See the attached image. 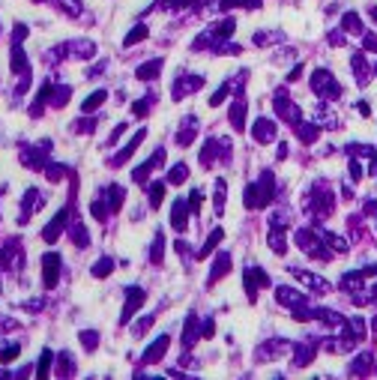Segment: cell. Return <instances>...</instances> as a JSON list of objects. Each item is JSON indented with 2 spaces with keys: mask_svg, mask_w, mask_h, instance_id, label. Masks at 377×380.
<instances>
[{
  "mask_svg": "<svg viewBox=\"0 0 377 380\" xmlns=\"http://www.w3.org/2000/svg\"><path fill=\"white\" fill-rule=\"evenodd\" d=\"M279 302L293 306V309H303V306H306V296L296 293V290H290V287H279Z\"/></svg>",
  "mask_w": 377,
  "mask_h": 380,
  "instance_id": "obj_8",
  "label": "cell"
},
{
  "mask_svg": "<svg viewBox=\"0 0 377 380\" xmlns=\"http://www.w3.org/2000/svg\"><path fill=\"white\" fill-rule=\"evenodd\" d=\"M371 171H374V174H377V156H374V165H371Z\"/></svg>",
  "mask_w": 377,
  "mask_h": 380,
  "instance_id": "obj_31",
  "label": "cell"
},
{
  "mask_svg": "<svg viewBox=\"0 0 377 380\" xmlns=\"http://www.w3.org/2000/svg\"><path fill=\"white\" fill-rule=\"evenodd\" d=\"M293 276L299 279V282H306V285L312 287V290H317V293H323V290H329V285L320 279V276H312V273H303V270H293Z\"/></svg>",
  "mask_w": 377,
  "mask_h": 380,
  "instance_id": "obj_9",
  "label": "cell"
},
{
  "mask_svg": "<svg viewBox=\"0 0 377 380\" xmlns=\"http://www.w3.org/2000/svg\"><path fill=\"white\" fill-rule=\"evenodd\" d=\"M221 237H224V234H221V227H216V231H213V234L207 237V246L201 249V257H207V254L213 252V249H216V246L221 243Z\"/></svg>",
  "mask_w": 377,
  "mask_h": 380,
  "instance_id": "obj_17",
  "label": "cell"
},
{
  "mask_svg": "<svg viewBox=\"0 0 377 380\" xmlns=\"http://www.w3.org/2000/svg\"><path fill=\"white\" fill-rule=\"evenodd\" d=\"M231 123H234L237 132H243V129H246V102H243V99H237V102H234V108H231Z\"/></svg>",
  "mask_w": 377,
  "mask_h": 380,
  "instance_id": "obj_10",
  "label": "cell"
},
{
  "mask_svg": "<svg viewBox=\"0 0 377 380\" xmlns=\"http://www.w3.org/2000/svg\"><path fill=\"white\" fill-rule=\"evenodd\" d=\"M251 132H254V141H257V144H270V141L276 138V126H273L270 120H263V117L254 123V129H251Z\"/></svg>",
  "mask_w": 377,
  "mask_h": 380,
  "instance_id": "obj_5",
  "label": "cell"
},
{
  "mask_svg": "<svg viewBox=\"0 0 377 380\" xmlns=\"http://www.w3.org/2000/svg\"><path fill=\"white\" fill-rule=\"evenodd\" d=\"M123 198H126L123 186H108V207H111V210H117V207L123 204Z\"/></svg>",
  "mask_w": 377,
  "mask_h": 380,
  "instance_id": "obj_15",
  "label": "cell"
},
{
  "mask_svg": "<svg viewBox=\"0 0 377 380\" xmlns=\"http://www.w3.org/2000/svg\"><path fill=\"white\" fill-rule=\"evenodd\" d=\"M159 69H162V60H150V63H144L138 69V78H144V81H150V78H156Z\"/></svg>",
  "mask_w": 377,
  "mask_h": 380,
  "instance_id": "obj_14",
  "label": "cell"
},
{
  "mask_svg": "<svg viewBox=\"0 0 377 380\" xmlns=\"http://www.w3.org/2000/svg\"><path fill=\"white\" fill-rule=\"evenodd\" d=\"M221 6H257V0H221Z\"/></svg>",
  "mask_w": 377,
  "mask_h": 380,
  "instance_id": "obj_27",
  "label": "cell"
},
{
  "mask_svg": "<svg viewBox=\"0 0 377 380\" xmlns=\"http://www.w3.org/2000/svg\"><path fill=\"white\" fill-rule=\"evenodd\" d=\"M51 359H54V356H51V350H42V356H39V365H36V374H39V377H45V374H48V368H51Z\"/></svg>",
  "mask_w": 377,
  "mask_h": 380,
  "instance_id": "obj_22",
  "label": "cell"
},
{
  "mask_svg": "<svg viewBox=\"0 0 377 380\" xmlns=\"http://www.w3.org/2000/svg\"><path fill=\"white\" fill-rule=\"evenodd\" d=\"M138 39H147V27H144V24H138V27H132V33L126 36V42H123V45H135Z\"/></svg>",
  "mask_w": 377,
  "mask_h": 380,
  "instance_id": "obj_23",
  "label": "cell"
},
{
  "mask_svg": "<svg viewBox=\"0 0 377 380\" xmlns=\"http://www.w3.org/2000/svg\"><path fill=\"white\" fill-rule=\"evenodd\" d=\"M147 326H153V317H144V320H138V323H135V335H141Z\"/></svg>",
  "mask_w": 377,
  "mask_h": 380,
  "instance_id": "obj_28",
  "label": "cell"
},
{
  "mask_svg": "<svg viewBox=\"0 0 377 380\" xmlns=\"http://www.w3.org/2000/svg\"><path fill=\"white\" fill-rule=\"evenodd\" d=\"M111 270H114V260H111V257H102V260L93 267V276H96V279H105Z\"/></svg>",
  "mask_w": 377,
  "mask_h": 380,
  "instance_id": "obj_20",
  "label": "cell"
},
{
  "mask_svg": "<svg viewBox=\"0 0 377 380\" xmlns=\"http://www.w3.org/2000/svg\"><path fill=\"white\" fill-rule=\"evenodd\" d=\"M365 48H371V51H377V36H365Z\"/></svg>",
  "mask_w": 377,
  "mask_h": 380,
  "instance_id": "obj_30",
  "label": "cell"
},
{
  "mask_svg": "<svg viewBox=\"0 0 377 380\" xmlns=\"http://www.w3.org/2000/svg\"><path fill=\"white\" fill-rule=\"evenodd\" d=\"M66 219H69V210H60V213L51 219V224L42 231V240H45V243H54V240L60 237V231L66 227Z\"/></svg>",
  "mask_w": 377,
  "mask_h": 380,
  "instance_id": "obj_4",
  "label": "cell"
},
{
  "mask_svg": "<svg viewBox=\"0 0 377 380\" xmlns=\"http://www.w3.org/2000/svg\"><path fill=\"white\" fill-rule=\"evenodd\" d=\"M312 87H314V93L326 96V99H329V96L335 99V96L342 93V87H338V84H335V81L329 78V72H326V69H317V72H314V78H312Z\"/></svg>",
  "mask_w": 377,
  "mask_h": 380,
  "instance_id": "obj_1",
  "label": "cell"
},
{
  "mask_svg": "<svg viewBox=\"0 0 377 380\" xmlns=\"http://www.w3.org/2000/svg\"><path fill=\"white\" fill-rule=\"evenodd\" d=\"M186 207H188V201H177V204H174V213H171V224H174L177 231H186V224H188Z\"/></svg>",
  "mask_w": 377,
  "mask_h": 380,
  "instance_id": "obj_7",
  "label": "cell"
},
{
  "mask_svg": "<svg viewBox=\"0 0 377 380\" xmlns=\"http://www.w3.org/2000/svg\"><path fill=\"white\" fill-rule=\"evenodd\" d=\"M144 302V290L141 287H129L126 290V306H123V315H120V323H129V317L135 315Z\"/></svg>",
  "mask_w": 377,
  "mask_h": 380,
  "instance_id": "obj_3",
  "label": "cell"
},
{
  "mask_svg": "<svg viewBox=\"0 0 377 380\" xmlns=\"http://www.w3.org/2000/svg\"><path fill=\"white\" fill-rule=\"evenodd\" d=\"M198 335H201V332H198V317L188 315V320H186V332H183V345H186V348H192V345L198 341Z\"/></svg>",
  "mask_w": 377,
  "mask_h": 380,
  "instance_id": "obj_12",
  "label": "cell"
},
{
  "mask_svg": "<svg viewBox=\"0 0 377 380\" xmlns=\"http://www.w3.org/2000/svg\"><path fill=\"white\" fill-rule=\"evenodd\" d=\"M162 252H165V237L162 234H156V243H153V263H162Z\"/></svg>",
  "mask_w": 377,
  "mask_h": 380,
  "instance_id": "obj_24",
  "label": "cell"
},
{
  "mask_svg": "<svg viewBox=\"0 0 377 380\" xmlns=\"http://www.w3.org/2000/svg\"><path fill=\"white\" fill-rule=\"evenodd\" d=\"M57 276H60V254L51 252L42 257V282H45V287L57 285Z\"/></svg>",
  "mask_w": 377,
  "mask_h": 380,
  "instance_id": "obj_2",
  "label": "cell"
},
{
  "mask_svg": "<svg viewBox=\"0 0 377 380\" xmlns=\"http://www.w3.org/2000/svg\"><path fill=\"white\" fill-rule=\"evenodd\" d=\"M183 180H186V165L180 162V165H177V168L168 174V183H183Z\"/></svg>",
  "mask_w": 377,
  "mask_h": 380,
  "instance_id": "obj_26",
  "label": "cell"
},
{
  "mask_svg": "<svg viewBox=\"0 0 377 380\" xmlns=\"http://www.w3.org/2000/svg\"><path fill=\"white\" fill-rule=\"evenodd\" d=\"M345 30L347 33H362V21H359L356 12H347L345 15Z\"/></svg>",
  "mask_w": 377,
  "mask_h": 380,
  "instance_id": "obj_21",
  "label": "cell"
},
{
  "mask_svg": "<svg viewBox=\"0 0 377 380\" xmlns=\"http://www.w3.org/2000/svg\"><path fill=\"white\" fill-rule=\"evenodd\" d=\"M81 345H84V350H96L99 348V335L96 332H81Z\"/></svg>",
  "mask_w": 377,
  "mask_h": 380,
  "instance_id": "obj_25",
  "label": "cell"
},
{
  "mask_svg": "<svg viewBox=\"0 0 377 380\" xmlns=\"http://www.w3.org/2000/svg\"><path fill=\"white\" fill-rule=\"evenodd\" d=\"M162 198H165V180H159V183L150 186V207H159Z\"/></svg>",
  "mask_w": 377,
  "mask_h": 380,
  "instance_id": "obj_19",
  "label": "cell"
},
{
  "mask_svg": "<svg viewBox=\"0 0 377 380\" xmlns=\"http://www.w3.org/2000/svg\"><path fill=\"white\" fill-rule=\"evenodd\" d=\"M144 138H147V129H141V132H135V138H132V141H129V144H126V147H123V153H120V156L114 159V165H120V162H126V159L132 156V153H135V147H138V144H141Z\"/></svg>",
  "mask_w": 377,
  "mask_h": 380,
  "instance_id": "obj_11",
  "label": "cell"
},
{
  "mask_svg": "<svg viewBox=\"0 0 377 380\" xmlns=\"http://www.w3.org/2000/svg\"><path fill=\"white\" fill-rule=\"evenodd\" d=\"M270 246H273V252H279V254L287 252V240H284L282 231H273V234H270Z\"/></svg>",
  "mask_w": 377,
  "mask_h": 380,
  "instance_id": "obj_18",
  "label": "cell"
},
{
  "mask_svg": "<svg viewBox=\"0 0 377 380\" xmlns=\"http://www.w3.org/2000/svg\"><path fill=\"white\" fill-rule=\"evenodd\" d=\"M350 177H353V180L362 177V165H359V162H350Z\"/></svg>",
  "mask_w": 377,
  "mask_h": 380,
  "instance_id": "obj_29",
  "label": "cell"
},
{
  "mask_svg": "<svg viewBox=\"0 0 377 380\" xmlns=\"http://www.w3.org/2000/svg\"><path fill=\"white\" fill-rule=\"evenodd\" d=\"M105 99H108V93H105V90H96L93 96H87V102H84V114L96 111V108H99V105H102Z\"/></svg>",
  "mask_w": 377,
  "mask_h": 380,
  "instance_id": "obj_16",
  "label": "cell"
},
{
  "mask_svg": "<svg viewBox=\"0 0 377 380\" xmlns=\"http://www.w3.org/2000/svg\"><path fill=\"white\" fill-rule=\"evenodd\" d=\"M228 270H231V257H228V254H219V257H216V270L210 273V285H213V282H219Z\"/></svg>",
  "mask_w": 377,
  "mask_h": 380,
  "instance_id": "obj_13",
  "label": "cell"
},
{
  "mask_svg": "<svg viewBox=\"0 0 377 380\" xmlns=\"http://www.w3.org/2000/svg\"><path fill=\"white\" fill-rule=\"evenodd\" d=\"M168 345H171V338H168V335H159L156 341L144 350V362H159V359H162V353L168 350Z\"/></svg>",
  "mask_w": 377,
  "mask_h": 380,
  "instance_id": "obj_6",
  "label": "cell"
}]
</instances>
